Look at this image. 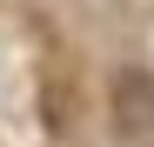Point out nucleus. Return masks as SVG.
<instances>
[{
    "label": "nucleus",
    "instance_id": "f257e3e1",
    "mask_svg": "<svg viewBox=\"0 0 154 147\" xmlns=\"http://www.w3.org/2000/svg\"><path fill=\"white\" fill-rule=\"evenodd\" d=\"M114 120H121V134H154V74L147 67L114 74Z\"/></svg>",
    "mask_w": 154,
    "mask_h": 147
}]
</instances>
